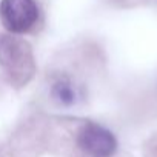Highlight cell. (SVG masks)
Listing matches in <instances>:
<instances>
[{"label":"cell","mask_w":157,"mask_h":157,"mask_svg":"<svg viewBox=\"0 0 157 157\" xmlns=\"http://www.w3.org/2000/svg\"><path fill=\"white\" fill-rule=\"evenodd\" d=\"M0 51H2V62L6 71L14 77L20 75L22 80L25 78L26 82L28 77L33 74V62H31V56L26 54L25 46L17 43L16 40L6 39Z\"/></svg>","instance_id":"cell-3"},{"label":"cell","mask_w":157,"mask_h":157,"mask_svg":"<svg viewBox=\"0 0 157 157\" xmlns=\"http://www.w3.org/2000/svg\"><path fill=\"white\" fill-rule=\"evenodd\" d=\"M37 17L39 10L34 0H2L0 2V20L8 31L14 34L29 31L37 22Z\"/></svg>","instance_id":"cell-1"},{"label":"cell","mask_w":157,"mask_h":157,"mask_svg":"<svg viewBox=\"0 0 157 157\" xmlns=\"http://www.w3.org/2000/svg\"><path fill=\"white\" fill-rule=\"evenodd\" d=\"M51 94L54 97L56 102H59L63 106H69L75 102V88L72 86V83L69 80H59L52 85Z\"/></svg>","instance_id":"cell-4"},{"label":"cell","mask_w":157,"mask_h":157,"mask_svg":"<svg viewBox=\"0 0 157 157\" xmlns=\"http://www.w3.org/2000/svg\"><path fill=\"white\" fill-rule=\"evenodd\" d=\"M77 143L88 157H111L117 148L116 137L97 123H86L78 132Z\"/></svg>","instance_id":"cell-2"}]
</instances>
